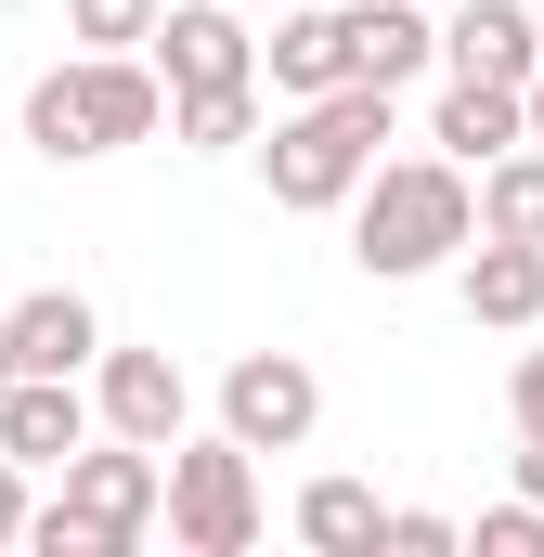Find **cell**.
Segmentation results:
<instances>
[{
    "mask_svg": "<svg viewBox=\"0 0 544 557\" xmlns=\"http://www.w3.org/2000/svg\"><path fill=\"white\" fill-rule=\"evenodd\" d=\"M467 234H480V208H467V169L454 156H390V169L350 182V260L376 285H415V273H441V260H467Z\"/></svg>",
    "mask_w": 544,
    "mask_h": 557,
    "instance_id": "1",
    "label": "cell"
},
{
    "mask_svg": "<svg viewBox=\"0 0 544 557\" xmlns=\"http://www.w3.org/2000/svg\"><path fill=\"white\" fill-rule=\"evenodd\" d=\"M376 143H390V91H376V78H337V91L285 104V117H272V143H260L272 208H298V221L350 208V182L376 169Z\"/></svg>",
    "mask_w": 544,
    "mask_h": 557,
    "instance_id": "2",
    "label": "cell"
},
{
    "mask_svg": "<svg viewBox=\"0 0 544 557\" xmlns=\"http://www.w3.org/2000/svg\"><path fill=\"white\" fill-rule=\"evenodd\" d=\"M156 117H169V91H156L143 52H78V65L26 78V143H39L52 169H91V156H118V143H156Z\"/></svg>",
    "mask_w": 544,
    "mask_h": 557,
    "instance_id": "3",
    "label": "cell"
},
{
    "mask_svg": "<svg viewBox=\"0 0 544 557\" xmlns=\"http://www.w3.org/2000/svg\"><path fill=\"white\" fill-rule=\"evenodd\" d=\"M143 532H156V454L143 441H78L65 493L26 506V545L39 557H131Z\"/></svg>",
    "mask_w": 544,
    "mask_h": 557,
    "instance_id": "4",
    "label": "cell"
},
{
    "mask_svg": "<svg viewBox=\"0 0 544 557\" xmlns=\"http://www.w3.org/2000/svg\"><path fill=\"white\" fill-rule=\"evenodd\" d=\"M156 519L182 557H247L260 545V454L247 441H169L156 454Z\"/></svg>",
    "mask_w": 544,
    "mask_h": 557,
    "instance_id": "5",
    "label": "cell"
},
{
    "mask_svg": "<svg viewBox=\"0 0 544 557\" xmlns=\"http://www.w3.org/2000/svg\"><path fill=\"white\" fill-rule=\"evenodd\" d=\"M324 428V376L298 363V350H247L234 376H221V441H247V454H298Z\"/></svg>",
    "mask_w": 544,
    "mask_h": 557,
    "instance_id": "6",
    "label": "cell"
},
{
    "mask_svg": "<svg viewBox=\"0 0 544 557\" xmlns=\"http://www.w3.org/2000/svg\"><path fill=\"white\" fill-rule=\"evenodd\" d=\"M91 428H104V441H143V454H169V441L195 428L182 363H169V350H91Z\"/></svg>",
    "mask_w": 544,
    "mask_h": 557,
    "instance_id": "7",
    "label": "cell"
},
{
    "mask_svg": "<svg viewBox=\"0 0 544 557\" xmlns=\"http://www.w3.org/2000/svg\"><path fill=\"white\" fill-rule=\"evenodd\" d=\"M143 52H156V91H221V78H260L247 0H169Z\"/></svg>",
    "mask_w": 544,
    "mask_h": 557,
    "instance_id": "8",
    "label": "cell"
},
{
    "mask_svg": "<svg viewBox=\"0 0 544 557\" xmlns=\"http://www.w3.org/2000/svg\"><path fill=\"white\" fill-rule=\"evenodd\" d=\"M91 441V389L78 376H0V454L13 467H65Z\"/></svg>",
    "mask_w": 544,
    "mask_h": 557,
    "instance_id": "9",
    "label": "cell"
},
{
    "mask_svg": "<svg viewBox=\"0 0 544 557\" xmlns=\"http://www.w3.org/2000/svg\"><path fill=\"white\" fill-rule=\"evenodd\" d=\"M0 324H13V376H91V350H104V311H91L78 285H39V298H13Z\"/></svg>",
    "mask_w": 544,
    "mask_h": 557,
    "instance_id": "10",
    "label": "cell"
},
{
    "mask_svg": "<svg viewBox=\"0 0 544 557\" xmlns=\"http://www.w3.org/2000/svg\"><path fill=\"white\" fill-rule=\"evenodd\" d=\"M441 65H454V78H506V91H519V78L544 65V26H532V0H467V13L441 26Z\"/></svg>",
    "mask_w": 544,
    "mask_h": 557,
    "instance_id": "11",
    "label": "cell"
},
{
    "mask_svg": "<svg viewBox=\"0 0 544 557\" xmlns=\"http://www.w3.org/2000/svg\"><path fill=\"white\" fill-rule=\"evenodd\" d=\"M337 26H350V78H376V91H403L415 65H441V26L415 0H350Z\"/></svg>",
    "mask_w": 544,
    "mask_h": 557,
    "instance_id": "12",
    "label": "cell"
},
{
    "mask_svg": "<svg viewBox=\"0 0 544 557\" xmlns=\"http://www.w3.org/2000/svg\"><path fill=\"white\" fill-rule=\"evenodd\" d=\"M467 324H544V247H506V234H467Z\"/></svg>",
    "mask_w": 544,
    "mask_h": 557,
    "instance_id": "13",
    "label": "cell"
},
{
    "mask_svg": "<svg viewBox=\"0 0 544 557\" xmlns=\"http://www.w3.org/2000/svg\"><path fill=\"white\" fill-rule=\"evenodd\" d=\"M260 78L285 91V104L337 91V78H350V26H337V13H272V39H260Z\"/></svg>",
    "mask_w": 544,
    "mask_h": 557,
    "instance_id": "14",
    "label": "cell"
},
{
    "mask_svg": "<svg viewBox=\"0 0 544 557\" xmlns=\"http://www.w3.org/2000/svg\"><path fill=\"white\" fill-rule=\"evenodd\" d=\"M467 208H480V234H506V247H544V143H506V156H480V169H467Z\"/></svg>",
    "mask_w": 544,
    "mask_h": 557,
    "instance_id": "15",
    "label": "cell"
},
{
    "mask_svg": "<svg viewBox=\"0 0 544 557\" xmlns=\"http://www.w3.org/2000/svg\"><path fill=\"white\" fill-rule=\"evenodd\" d=\"M428 143H441L454 169H480V156H506V143H532V131H519V91H506V78H454L441 117H428Z\"/></svg>",
    "mask_w": 544,
    "mask_h": 557,
    "instance_id": "16",
    "label": "cell"
},
{
    "mask_svg": "<svg viewBox=\"0 0 544 557\" xmlns=\"http://www.w3.org/2000/svg\"><path fill=\"white\" fill-rule=\"evenodd\" d=\"M156 131L182 143V156H234V143H260V78H221V91H169V117Z\"/></svg>",
    "mask_w": 544,
    "mask_h": 557,
    "instance_id": "17",
    "label": "cell"
},
{
    "mask_svg": "<svg viewBox=\"0 0 544 557\" xmlns=\"http://www.w3.org/2000/svg\"><path fill=\"white\" fill-rule=\"evenodd\" d=\"M298 545H324V557H376V545H390V506H376L363 480H311V493H298Z\"/></svg>",
    "mask_w": 544,
    "mask_h": 557,
    "instance_id": "18",
    "label": "cell"
},
{
    "mask_svg": "<svg viewBox=\"0 0 544 557\" xmlns=\"http://www.w3.org/2000/svg\"><path fill=\"white\" fill-rule=\"evenodd\" d=\"M156 13H169V0H65V39H78V52H143Z\"/></svg>",
    "mask_w": 544,
    "mask_h": 557,
    "instance_id": "19",
    "label": "cell"
},
{
    "mask_svg": "<svg viewBox=\"0 0 544 557\" xmlns=\"http://www.w3.org/2000/svg\"><path fill=\"white\" fill-rule=\"evenodd\" d=\"M454 545H480V557H544V506L519 493V506H493L480 532H454Z\"/></svg>",
    "mask_w": 544,
    "mask_h": 557,
    "instance_id": "20",
    "label": "cell"
},
{
    "mask_svg": "<svg viewBox=\"0 0 544 557\" xmlns=\"http://www.w3.org/2000/svg\"><path fill=\"white\" fill-rule=\"evenodd\" d=\"M390 545L403 557H454V519H441V506H390Z\"/></svg>",
    "mask_w": 544,
    "mask_h": 557,
    "instance_id": "21",
    "label": "cell"
},
{
    "mask_svg": "<svg viewBox=\"0 0 544 557\" xmlns=\"http://www.w3.org/2000/svg\"><path fill=\"white\" fill-rule=\"evenodd\" d=\"M506 416L544 428V350H519V376H506Z\"/></svg>",
    "mask_w": 544,
    "mask_h": 557,
    "instance_id": "22",
    "label": "cell"
},
{
    "mask_svg": "<svg viewBox=\"0 0 544 557\" xmlns=\"http://www.w3.org/2000/svg\"><path fill=\"white\" fill-rule=\"evenodd\" d=\"M0 545H26V467L0 454Z\"/></svg>",
    "mask_w": 544,
    "mask_h": 557,
    "instance_id": "23",
    "label": "cell"
},
{
    "mask_svg": "<svg viewBox=\"0 0 544 557\" xmlns=\"http://www.w3.org/2000/svg\"><path fill=\"white\" fill-rule=\"evenodd\" d=\"M519 493L544 506V428H519Z\"/></svg>",
    "mask_w": 544,
    "mask_h": 557,
    "instance_id": "24",
    "label": "cell"
},
{
    "mask_svg": "<svg viewBox=\"0 0 544 557\" xmlns=\"http://www.w3.org/2000/svg\"><path fill=\"white\" fill-rule=\"evenodd\" d=\"M519 131L544 143V65H532V78H519Z\"/></svg>",
    "mask_w": 544,
    "mask_h": 557,
    "instance_id": "25",
    "label": "cell"
},
{
    "mask_svg": "<svg viewBox=\"0 0 544 557\" xmlns=\"http://www.w3.org/2000/svg\"><path fill=\"white\" fill-rule=\"evenodd\" d=\"M0 376H13V324H0Z\"/></svg>",
    "mask_w": 544,
    "mask_h": 557,
    "instance_id": "26",
    "label": "cell"
},
{
    "mask_svg": "<svg viewBox=\"0 0 544 557\" xmlns=\"http://www.w3.org/2000/svg\"><path fill=\"white\" fill-rule=\"evenodd\" d=\"M532 26H544V0H532Z\"/></svg>",
    "mask_w": 544,
    "mask_h": 557,
    "instance_id": "27",
    "label": "cell"
},
{
    "mask_svg": "<svg viewBox=\"0 0 544 557\" xmlns=\"http://www.w3.org/2000/svg\"><path fill=\"white\" fill-rule=\"evenodd\" d=\"M247 13H260V0H247Z\"/></svg>",
    "mask_w": 544,
    "mask_h": 557,
    "instance_id": "28",
    "label": "cell"
}]
</instances>
